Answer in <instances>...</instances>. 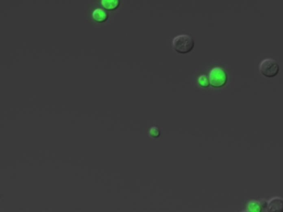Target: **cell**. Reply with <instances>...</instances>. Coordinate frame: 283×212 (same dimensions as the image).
<instances>
[{"label": "cell", "instance_id": "5", "mask_svg": "<svg viewBox=\"0 0 283 212\" xmlns=\"http://www.w3.org/2000/svg\"><path fill=\"white\" fill-rule=\"evenodd\" d=\"M92 17L94 21L102 23L108 20V15L104 10L97 9L93 11Z\"/></svg>", "mask_w": 283, "mask_h": 212}, {"label": "cell", "instance_id": "7", "mask_svg": "<svg viewBox=\"0 0 283 212\" xmlns=\"http://www.w3.org/2000/svg\"><path fill=\"white\" fill-rule=\"evenodd\" d=\"M246 209V211L249 212H261L263 211L261 202L256 201V200H251L248 202Z\"/></svg>", "mask_w": 283, "mask_h": 212}, {"label": "cell", "instance_id": "6", "mask_svg": "<svg viewBox=\"0 0 283 212\" xmlns=\"http://www.w3.org/2000/svg\"><path fill=\"white\" fill-rule=\"evenodd\" d=\"M103 7L108 11H114L119 8L120 5V0H102Z\"/></svg>", "mask_w": 283, "mask_h": 212}, {"label": "cell", "instance_id": "9", "mask_svg": "<svg viewBox=\"0 0 283 212\" xmlns=\"http://www.w3.org/2000/svg\"><path fill=\"white\" fill-rule=\"evenodd\" d=\"M150 136L154 139H156L160 137L161 131L157 126L151 127L149 131Z\"/></svg>", "mask_w": 283, "mask_h": 212}, {"label": "cell", "instance_id": "1", "mask_svg": "<svg viewBox=\"0 0 283 212\" xmlns=\"http://www.w3.org/2000/svg\"><path fill=\"white\" fill-rule=\"evenodd\" d=\"M173 49L179 54H187L194 49L193 38L187 34H180L174 37L172 41Z\"/></svg>", "mask_w": 283, "mask_h": 212}, {"label": "cell", "instance_id": "4", "mask_svg": "<svg viewBox=\"0 0 283 212\" xmlns=\"http://www.w3.org/2000/svg\"><path fill=\"white\" fill-rule=\"evenodd\" d=\"M267 211L283 212V199L276 197L270 199Z\"/></svg>", "mask_w": 283, "mask_h": 212}, {"label": "cell", "instance_id": "8", "mask_svg": "<svg viewBox=\"0 0 283 212\" xmlns=\"http://www.w3.org/2000/svg\"><path fill=\"white\" fill-rule=\"evenodd\" d=\"M198 84L203 88H208L210 86L209 76L205 75H200L198 78Z\"/></svg>", "mask_w": 283, "mask_h": 212}, {"label": "cell", "instance_id": "2", "mask_svg": "<svg viewBox=\"0 0 283 212\" xmlns=\"http://www.w3.org/2000/svg\"><path fill=\"white\" fill-rule=\"evenodd\" d=\"M259 72L265 78H273L278 75L280 71L279 65L271 58L265 59L259 67Z\"/></svg>", "mask_w": 283, "mask_h": 212}, {"label": "cell", "instance_id": "3", "mask_svg": "<svg viewBox=\"0 0 283 212\" xmlns=\"http://www.w3.org/2000/svg\"><path fill=\"white\" fill-rule=\"evenodd\" d=\"M209 78L211 86L215 88H220L226 84L228 75L225 69L216 67L210 70Z\"/></svg>", "mask_w": 283, "mask_h": 212}]
</instances>
